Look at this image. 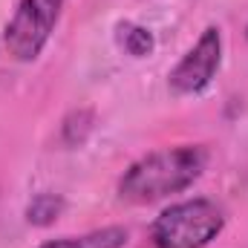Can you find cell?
<instances>
[{"mask_svg": "<svg viewBox=\"0 0 248 248\" xmlns=\"http://www.w3.org/2000/svg\"><path fill=\"white\" fill-rule=\"evenodd\" d=\"M63 208H66L63 196H58V193H38L26 205V222L29 225H38V228H46V225H52L61 217Z\"/></svg>", "mask_w": 248, "mask_h": 248, "instance_id": "obj_7", "label": "cell"}, {"mask_svg": "<svg viewBox=\"0 0 248 248\" xmlns=\"http://www.w3.org/2000/svg\"><path fill=\"white\" fill-rule=\"evenodd\" d=\"M66 0H20L3 29L6 52L20 63L35 61L49 44Z\"/></svg>", "mask_w": 248, "mask_h": 248, "instance_id": "obj_3", "label": "cell"}, {"mask_svg": "<svg viewBox=\"0 0 248 248\" xmlns=\"http://www.w3.org/2000/svg\"><path fill=\"white\" fill-rule=\"evenodd\" d=\"M225 228V211L214 199L196 196L165 208L150 225L153 248H208Z\"/></svg>", "mask_w": 248, "mask_h": 248, "instance_id": "obj_2", "label": "cell"}, {"mask_svg": "<svg viewBox=\"0 0 248 248\" xmlns=\"http://www.w3.org/2000/svg\"><path fill=\"white\" fill-rule=\"evenodd\" d=\"M130 240L124 225H107L81 237H58V240H46L38 248H124Z\"/></svg>", "mask_w": 248, "mask_h": 248, "instance_id": "obj_5", "label": "cell"}, {"mask_svg": "<svg viewBox=\"0 0 248 248\" xmlns=\"http://www.w3.org/2000/svg\"><path fill=\"white\" fill-rule=\"evenodd\" d=\"M208 168V150L202 144H173L136 159L119 179V196L130 205H150L182 193Z\"/></svg>", "mask_w": 248, "mask_h": 248, "instance_id": "obj_1", "label": "cell"}, {"mask_svg": "<svg viewBox=\"0 0 248 248\" xmlns=\"http://www.w3.org/2000/svg\"><path fill=\"white\" fill-rule=\"evenodd\" d=\"M222 66V32L208 26L199 41L182 55V61L168 72V87L176 95H196L202 93Z\"/></svg>", "mask_w": 248, "mask_h": 248, "instance_id": "obj_4", "label": "cell"}, {"mask_svg": "<svg viewBox=\"0 0 248 248\" xmlns=\"http://www.w3.org/2000/svg\"><path fill=\"white\" fill-rule=\"evenodd\" d=\"M116 38H119V46L133 58H147L156 46L153 32L147 26H139V23H130V20L116 26Z\"/></svg>", "mask_w": 248, "mask_h": 248, "instance_id": "obj_6", "label": "cell"}]
</instances>
